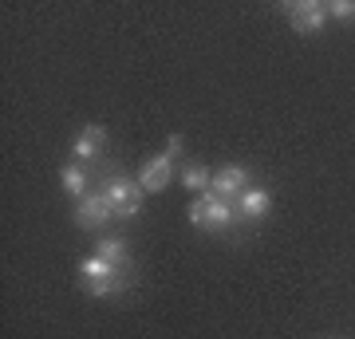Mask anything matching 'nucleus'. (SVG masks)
<instances>
[{
    "mask_svg": "<svg viewBox=\"0 0 355 339\" xmlns=\"http://www.w3.org/2000/svg\"><path fill=\"white\" fill-rule=\"evenodd\" d=\"M186 221L193 229H202L209 237H233V233H241V217H237V205L225 198H217L214 189H205V193H193L190 209H186Z\"/></svg>",
    "mask_w": 355,
    "mask_h": 339,
    "instance_id": "f257e3e1",
    "label": "nucleus"
},
{
    "mask_svg": "<svg viewBox=\"0 0 355 339\" xmlns=\"http://www.w3.org/2000/svg\"><path fill=\"white\" fill-rule=\"evenodd\" d=\"M79 284L95 300H111V296H123V292L135 288V272H119V268H111L103 261L99 252H91L87 261L79 264Z\"/></svg>",
    "mask_w": 355,
    "mask_h": 339,
    "instance_id": "f03ea898",
    "label": "nucleus"
},
{
    "mask_svg": "<svg viewBox=\"0 0 355 339\" xmlns=\"http://www.w3.org/2000/svg\"><path fill=\"white\" fill-rule=\"evenodd\" d=\"M103 193L111 201L114 209V221H139L142 214V198H146V189L139 186V177H130L127 170H111V174L103 177Z\"/></svg>",
    "mask_w": 355,
    "mask_h": 339,
    "instance_id": "7ed1b4c3",
    "label": "nucleus"
},
{
    "mask_svg": "<svg viewBox=\"0 0 355 339\" xmlns=\"http://www.w3.org/2000/svg\"><path fill=\"white\" fill-rule=\"evenodd\" d=\"M280 12H284V20L296 36H320L331 24L324 0H288V4H280Z\"/></svg>",
    "mask_w": 355,
    "mask_h": 339,
    "instance_id": "20e7f679",
    "label": "nucleus"
},
{
    "mask_svg": "<svg viewBox=\"0 0 355 339\" xmlns=\"http://www.w3.org/2000/svg\"><path fill=\"white\" fill-rule=\"evenodd\" d=\"M76 225L87 229V233H107V225H114V209L111 201H107V193H103V182L95 189H91L87 198L76 201Z\"/></svg>",
    "mask_w": 355,
    "mask_h": 339,
    "instance_id": "39448f33",
    "label": "nucleus"
},
{
    "mask_svg": "<svg viewBox=\"0 0 355 339\" xmlns=\"http://www.w3.org/2000/svg\"><path fill=\"white\" fill-rule=\"evenodd\" d=\"M249 186H253V170L241 166V162H229V166H221V170H214V182H209V189L225 201H237Z\"/></svg>",
    "mask_w": 355,
    "mask_h": 339,
    "instance_id": "423d86ee",
    "label": "nucleus"
},
{
    "mask_svg": "<svg viewBox=\"0 0 355 339\" xmlns=\"http://www.w3.org/2000/svg\"><path fill=\"white\" fill-rule=\"evenodd\" d=\"M233 205H237L241 225H261V221L272 214V189H268V186H249L241 198L233 201Z\"/></svg>",
    "mask_w": 355,
    "mask_h": 339,
    "instance_id": "0eeeda50",
    "label": "nucleus"
},
{
    "mask_svg": "<svg viewBox=\"0 0 355 339\" xmlns=\"http://www.w3.org/2000/svg\"><path fill=\"white\" fill-rule=\"evenodd\" d=\"M60 189H64L71 201L87 198L91 189H95V170L83 162H76V158H67L64 166H60Z\"/></svg>",
    "mask_w": 355,
    "mask_h": 339,
    "instance_id": "6e6552de",
    "label": "nucleus"
},
{
    "mask_svg": "<svg viewBox=\"0 0 355 339\" xmlns=\"http://www.w3.org/2000/svg\"><path fill=\"white\" fill-rule=\"evenodd\" d=\"M103 150H107V126H99V123H87L83 130H79V139L71 142V158L83 162V166L99 162Z\"/></svg>",
    "mask_w": 355,
    "mask_h": 339,
    "instance_id": "1a4fd4ad",
    "label": "nucleus"
},
{
    "mask_svg": "<svg viewBox=\"0 0 355 339\" xmlns=\"http://www.w3.org/2000/svg\"><path fill=\"white\" fill-rule=\"evenodd\" d=\"M170 182H174V158H166V154H154V158H146V162H142L139 186L146 189V193H162Z\"/></svg>",
    "mask_w": 355,
    "mask_h": 339,
    "instance_id": "9d476101",
    "label": "nucleus"
},
{
    "mask_svg": "<svg viewBox=\"0 0 355 339\" xmlns=\"http://www.w3.org/2000/svg\"><path fill=\"white\" fill-rule=\"evenodd\" d=\"M95 252H99L111 268H119V272H135V264H130V249H127V241H123V237H114V233H99Z\"/></svg>",
    "mask_w": 355,
    "mask_h": 339,
    "instance_id": "9b49d317",
    "label": "nucleus"
},
{
    "mask_svg": "<svg viewBox=\"0 0 355 339\" xmlns=\"http://www.w3.org/2000/svg\"><path fill=\"white\" fill-rule=\"evenodd\" d=\"M209 182H214V170H205V166H198V162L182 166V186L190 189V193H205Z\"/></svg>",
    "mask_w": 355,
    "mask_h": 339,
    "instance_id": "f8f14e48",
    "label": "nucleus"
},
{
    "mask_svg": "<svg viewBox=\"0 0 355 339\" xmlns=\"http://www.w3.org/2000/svg\"><path fill=\"white\" fill-rule=\"evenodd\" d=\"M328 16L340 20V24H352L355 20V0H328Z\"/></svg>",
    "mask_w": 355,
    "mask_h": 339,
    "instance_id": "ddd939ff",
    "label": "nucleus"
},
{
    "mask_svg": "<svg viewBox=\"0 0 355 339\" xmlns=\"http://www.w3.org/2000/svg\"><path fill=\"white\" fill-rule=\"evenodd\" d=\"M182 146H186V139H182V134H170V139H166V158H182Z\"/></svg>",
    "mask_w": 355,
    "mask_h": 339,
    "instance_id": "4468645a",
    "label": "nucleus"
}]
</instances>
